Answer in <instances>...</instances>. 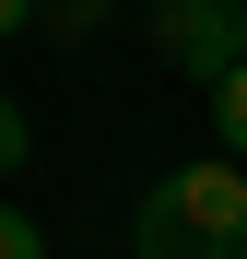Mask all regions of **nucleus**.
<instances>
[{
  "label": "nucleus",
  "instance_id": "obj_3",
  "mask_svg": "<svg viewBox=\"0 0 247 259\" xmlns=\"http://www.w3.org/2000/svg\"><path fill=\"white\" fill-rule=\"evenodd\" d=\"M212 118H224V153H247V71L212 82Z\"/></svg>",
  "mask_w": 247,
  "mask_h": 259
},
{
  "label": "nucleus",
  "instance_id": "obj_6",
  "mask_svg": "<svg viewBox=\"0 0 247 259\" xmlns=\"http://www.w3.org/2000/svg\"><path fill=\"white\" fill-rule=\"evenodd\" d=\"M24 12H35V0H0V35H12V24H24Z\"/></svg>",
  "mask_w": 247,
  "mask_h": 259
},
{
  "label": "nucleus",
  "instance_id": "obj_4",
  "mask_svg": "<svg viewBox=\"0 0 247 259\" xmlns=\"http://www.w3.org/2000/svg\"><path fill=\"white\" fill-rule=\"evenodd\" d=\"M24 153H35V130H24V106H12V95H0V177H12Z\"/></svg>",
  "mask_w": 247,
  "mask_h": 259
},
{
  "label": "nucleus",
  "instance_id": "obj_5",
  "mask_svg": "<svg viewBox=\"0 0 247 259\" xmlns=\"http://www.w3.org/2000/svg\"><path fill=\"white\" fill-rule=\"evenodd\" d=\"M0 259H47V236H35L24 212H0Z\"/></svg>",
  "mask_w": 247,
  "mask_h": 259
},
{
  "label": "nucleus",
  "instance_id": "obj_2",
  "mask_svg": "<svg viewBox=\"0 0 247 259\" xmlns=\"http://www.w3.org/2000/svg\"><path fill=\"white\" fill-rule=\"evenodd\" d=\"M141 35H153V59H165V71H188V82L247 71V0H153Z\"/></svg>",
  "mask_w": 247,
  "mask_h": 259
},
{
  "label": "nucleus",
  "instance_id": "obj_1",
  "mask_svg": "<svg viewBox=\"0 0 247 259\" xmlns=\"http://www.w3.org/2000/svg\"><path fill=\"white\" fill-rule=\"evenodd\" d=\"M130 247L141 259H247V165L235 153L165 165L130 212Z\"/></svg>",
  "mask_w": 247,
  "mask_h": 259
}]
</instances>
